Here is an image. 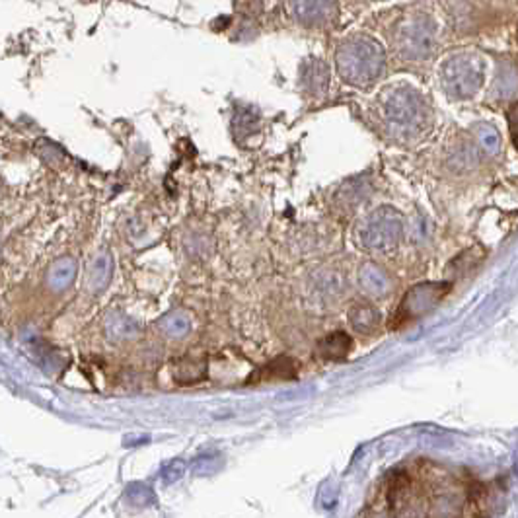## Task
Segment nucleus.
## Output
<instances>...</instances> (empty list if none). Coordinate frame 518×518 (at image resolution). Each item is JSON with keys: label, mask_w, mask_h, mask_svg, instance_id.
Segmentation results:
<instances>
[{"label": "nucleus", "mask_w": 518, "mask_h": 518, "mask_svg": "<svg viewBox=\"0 0 518 518\" xmlns=\"http://www.w3.org/2000/svg\"><path fill=\"white\" fill-rule=\"evenodd\" d=\"M74 271H77V261L72 257H62L49 271V285L53 286L55 291L67 288L74 278Z\"/></svg>", "instance_id": "obj_1"}, {"label": "nucleus", "mask_w": 518, "mask_h": 518, "mask_svg": "<svg viewBox=\"0 0 518 518\" xmlns=\"http://www.w3.org/2000/svg\"><path fill=\"white\" fill-rule=\"evenodd\" d=\"M109 277H111V259L106 254H100L90 265V273H88L90 288L101 291L109 283Z\"/></svg>", "instance_id": "obj_2"}, {"label": "nucleus", "mask_w": 518, "mask_h": 518, "mask_svg": "<svg viewBox=\"0 0 518 518\" xmlns=\"http://www.w3.org/2000/svg\"><path fill=\"white\" fill-rule=\"evenodd\" d=\"M162 325L166 333L171 335V337H181V335H186L189 332V322L181 314H171V316L164 320Z\"/></svg>", "instance_id": "obj_3"}, {"label": "nucleus", "mask_w": 518, "mask_h": 518, "mask_svg": "<svg viewBox=\"0 0 518 518\" xmlns=\"http://www.w3.org/2000/svg\"><path fill=\"white\" fill-rule=\"evenodd\" d=\"M109 332H111L113 337H131V335H135V332H137V325H135V322H131L129 317L119 316L113 320V324L109 327Z\"/></svg>", "instance_id": "obj_4"}, {"label": "nucleus", "mask_w": 518, "mask_h": 518, "mask_svg": "<svg viewBox=\"0 0 518 518\" xmlns=\"http://www.w3.org/2000/svg\"><path fill=\"white\" fill-rule=\"evenodd\" d=\"M509 127H511L512 142L518 148V103H514L509 111Z\"/></svg>", "instance_id": "obj_5"}]
</instances>
